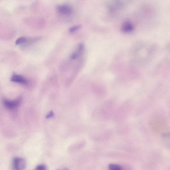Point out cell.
Instances as JSON below:
<instances>
[{
	"label": "cell",
	"mask_w": 170,
	"mask_h": 170,
	"mask_svg": "<svg viewBox=\"0 0 170 170\" xmlns=\"http://www.w3.org/2000/svg\"><path fill=\"white\" fill-rule=\"evenodd\" d=\"M21 101L20 98L12 100L4 99L3 100V104L4 107L7 109H15L20 106Z\"/></svg>",
	"instance_id": "obj_1"
},
{
	"label": "cell",
	"mask_w": 170,
	"mask_h": 170,
	"mask_svg": "<svg viewBox=\"0 0 170 170\" xmlns=\"http://www.w3.org/2000/svg\"><path fill=\"white\" fill-rule=\"evenodd\" d=\"M26 165L25 160L22 158L16 157L12 160V166L13 169H24L26 168Z\"/></svg>",
	"instance_id": "obj_2"
},
{
	"label": "cell",
	"mask_w": 170,
	"mask_h": 170,
	"mask_svg": "<svg viewBox=\"0 0 170 170\" xmlns=\"http://www.w3.org/2000/svg\"><path fill=\"white\" fill-rule=\"evenodd\" d=\"M57 11L61 14L65 15H70L72 13V8L67 4L58 6L57 7Z\"/></svg>",
	"instance_id": "obj_3"
},
{
	"label": "cell",
	"mask_w": 170,
	"mask_h": 170,
	"mask_svg": "<svg viewBox=\"0 0 170 170\" xmlns=\"http://www.w3.org/2000/svg\"><path fill=\"white\" fill-rule=\"evenodd\" d=\"M11 80L12 82L24 85H26L28 84V81L24 77L16 74H14L12 75Z\"/></svg>",
	"instance_id": "obj_4"
},
{
	"label": "cell",
	"mask_w": 170,
	"mask_h": 170,
	"mask_svg": "<svg viewBox=\"0 0 170 170\" xmlns=\"http://www.w3.org/2000/svg\"><path fill=\"white\" fill-rule=\"evenodd\" d=\"M134 29V26L130 22H125L122 25L121 30L124 33H130L132 32Z\"/></svg>",
	"instance_id": "obj_5"
},
{
	"label": "cell",
	"mask_w": 170,
	"mask_h": 170,
	"mask_svg": "<svg viewBox=\"0 0 170 170\" xmlns=\"http://www.w3.org/2000/svg\"><path fill=\"white\" fill-rule=\"evenodd\" d=\"M84 49V46L82 43L80 44L78 46L76 51L73 53L71 56V59L73 60H75L79 58L81 54L83 53Z\"/></svg>",
	"instance_id": "obj_6"
},
{
	"label": "cell",
	"mask_w": 170,
	"mask_h": 170,
	"mask_svg": "<svg viewBox=\"0 0 170 170\" xmlns=\"http://www.w3.org/2000/svg\"><path fill=\"white\" fill-rule=\"evenodd\" d=\"M28 41V39L25 37H21L18 38L15 42L16 45H20L26 43Z\"/></svg>",
	"instance_id": "obj_7"
},
{
	"label": "cell",
	"mask_w": 170,
	"mask_h": 170,
	"mask_svg": "<svg viewBox=\"0 0 170 170\" xmlns=\"http://www.w3.org/2000/svg\"><path fill=\"white\" fill-rule=\"evenodd\" d=\"M109 168L111 170H121L122 169L121 167L118 164H110L109 165Z\"/></svg>",
	"instance_id": "obj_8"
},
{
	"label": "cell",
	"mask_w": 170,
	"mask_h": 170,
	"mask_svg": "<svg viewBox=\"0 0 170 170\" xmlns=\"http://www.w3.org/2000/svg\"><path fill=\"white\" fill-rule=\"evenodd\" d=\"M81 26L77 25L73 26L70 29L69 31L70 33H73L80 28Z\"/></svg>",
	"instance_id": "obj_9"
},
{
	"label": "cell",
	"mask_w": 170,
	"mask_h": 170,
	"mask_svg": "<svg viewBox=\"0 0 170 170\" xmlns=\"http://www.w3.org/2000/svg\"><path fill=\"white\" fill-rule=\"evenodd\" d=\"M35 169L39 170H44L47 169V167L45 165L43 164H41L38 165L36 168Z\"/></svg>",
	"instance_id": "obj_10"
},
{
	"label": "cell",
	"mask_w": 170,
	"mask_h": 170,
	"mask_svg": "<svg viewBox=\"0 0 170 170\" xmlns=\"http://www.w3.org/2000/svg\"><path fill=\"white\" fill-rule=\"evenodd\" d=\"M54 113L52 111L50 112L46 116V118L48 119L53 117L54 116Z\"/></svg>",
	"instance_id": "obj_11"
},
{
	"label": "cell",
	"mask_w": 170,
	"mask_h": 170,
	"mask_svg": "<svg viewBox=\"0 0 170 170\" xmlns=\"http://www.w3.org/2000/svg\"><path fill=\"white\" fill-rule=\"evenodd\" d=\"M162 136L163 137H170V133H164L162 135Z\"/></svg>",
	"instance_id": "obj_12"
}]
</instances>
